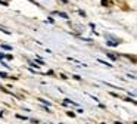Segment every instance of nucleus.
<instances>
[{"label":"nucleus","mask_w":137,"mask_h":124,"mask_svg":"<svg viewBox=\"0 0 137 124\" xmlns=\"http://www.w3.org/2000/svg\"><path fill=\"white\" fill-rule=\"evenodd\" d=\"M56 15H59V16H62V18H68V15L64 13V12H56Z\"/></svg>","instance_id":"7ed1b4c3"},{"label":"nucleus","mask_w":137,"mask_h":124,"mask_svg":"<svg viewBox=\"0 0 137 124\" xmlns=\"http://www.w3.org/2000/svg\"><path fill=\"white\" fill-rule=\"evenodd\" d=\"M99 62H100V64H105V65H106V66H109V68L112 66V65H111V64H108L106 61H102V59H99Z\"/></svg>","instance_id":"20e7f679"},{"label":"nucleus","mask_w":137,"mask_h":124,"mask_svg":"<svg viewBox=\"0 0 137 124\" xmlns=\"http://www.w3.org/2000/svg\"><path fill=\"white\" fill-rule=\"evenodd\" d=\"M38 100H40V102H43V103H46V105H50L47 100H44V99H41V98H38Z\"/></svg>","instance_id":"39448f33"},{"label":"nucleus","mask_w":137,"mask_h":124,"mask_svg":"<svg viewBox=\"0 0 137 124\" xmlns=\"http://www.w3.org/2000/svg\"><path fill=\"white\" fill-rule=\"evenodd\" d=\"M106 55H108V58H111L112 61H116V58H118L116 55H113V53H106Z\"/></svg>","instance_id":"f03ea898"},{"label":"nucleus","mask_w":137,"mask_h":124,"mask_svg":"<svg viewBox=\"0 0 137 124\" xmlns=\"http://www.w3.org/2000/svg\"><path fill=\"white\" fill-rule=\"evenodd\" d=\"M106 46H111V47H116V46H118V41H112V40H109V41H106Z\"/></svg>","instance_id":"f257e3e1"}]
</instances>
